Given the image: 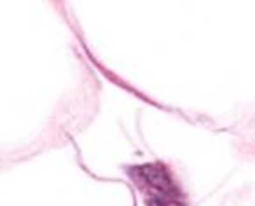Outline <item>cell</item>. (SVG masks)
Returning a JSON list of instances; mask_svg holds the SVG:
<instances>
[{
	"label": "cell",
	"instance_id": "1",
	"mask_svg": "<svg viewBox=\"0 0 255 206\" xmlns=\"http://www.w3.org/2000/svg\"><path fill=\"white\" fill-rule=\"evenodd\" d=\"M131 178L145 194L149 206H170L178 203V187L161 164H149L131 170Z\"/></svg>",
	"mask_w": 255,
	"mask_h": 206
}]
</instances>
